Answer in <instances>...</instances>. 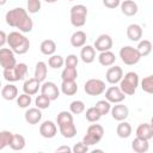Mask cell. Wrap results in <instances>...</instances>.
Here are the masks:
<instances>
[{
  "label": "cell",
  "mask_w": 153,
  "mask_h": 153,
  "mask_svg": "<svg viewBox=\"0 0 153 153\" xmlns=\"http://www.w3.org/2000/svg\"><path fill=\"white\" fill-rule=\"evenodd\" d=\"M5 20L8 26L18 29L22 33L31 32L33 29V22L29 17L27 11L23 7H14L7 11L5 14Z\"/></svg>",
  "instance_id": "cell-1"
},
{
  "label": "cell",
  "mask_w": 153,
  "mask_h": 153,
  "mask_svg": "<svg viewBox=\"0 0 153 153\" xmlns=\"http://www.w3.org/2000/svg\"><path fill=\"white\" fill-rule=\"evenodd\" d=\"M7 44L14 54L24 55L30 49V41L20 31H12L7 35Z\"/></svg>",
  "instance_id": "cell-2"
},
{
  "label": "cell",
  "mask_w": 153,
  "mask_h": 153,
  "mask_svg": "<svg viewBox=\"0 0 153 153\" xmlns=\"http://www.w3.org/2000/svg\"><path fill=\"white\" fill-rule=\"evenodd\" d=\"M118 84V87L126 96H133L139 86V75L135 72H128L122 76Z\"/></svg>",
  "instance_id": "cell-3"
},
{
  "label": "cell",
  "mask_w": 153,
  "mask_h": 153,
  "mask_svg": "<svg viewBox=\"0 0 153 153\" xmlns=\"http://www.w3.org/2000/svg\"><path fill=\"white\" fill-rule=\"evenodd\" d=\"M87 7L82 4H78L72 6L71 12H69V17H71V24L74 27H81L85 25L86 23V18H87Z\"/></svg>",
  "instance_id": "cell-4"
},
{
  "label": "cell",
  "mask_w": 153,
  "mask_h": 153,
  "mask_svg": "<svg viewBox=\"0 0 153 153\" xmlns=\"http://www.w3.org/2000/svg\"><path fill=\"white\" fill-rule=\"evenodd\" d=\"M27 74V65L24 62L17 63L12 69H4L2 75L8 82H16L23 80Z\"/></svg>",
  "instance_id": "cell-5"
},
{
  "label": "cell",
  "mask_w": 153,
  "mask_h": 153,
  "mask_svg": "<svg viewBox=\"0 0 153 153\" xmlns=\"http://www.w3.org/2000/svg\"><path fill=\"white\" fill-rule=\"evenodd\" d=\"M103 135L104 128L100 124H91L86 130V135L82 137V142L87 146H93L103 139Z\"/></svg>",
  "instance_id": "cell-6"
},
{
  "label": "cell",
  "mask_w": 153,
  "mask_h": 153,
  "mask_svg": "<svg viewBox=\"0 0 153 153\" xmlns=\"http://www.w3.org/2000/svg\"><path fill=\"white\" fill-rule=\"evenodd\" d=\"M120 57H121V61L127 66H134L141 59L137 49L130 45H124L120 49Z\"/></svg>",
  "instance_id": "cell-7"
},
{
  "label": "cell",
  "mask_w": 153,
  "mask_h": 153,
  "mask_svg": "<svg viewBox=\"0 0 153 153\" xmlns=\"http://www.w3.org/2000/svg\"><path fill=\"white\" fill-rule=\"evenodd\" d=\"M84 91L88 96H100L105 91V82L100 79H88L84 85Z\"/></svg>",
  "instance_id": "cell-8"
},
{
  "label": "cell",
  "mask_w": 153,
  "mask_h": 153,
  "mask_svg": "<svg viewBox=\"0 0 153 153\" xmlns=\"http://www.w3.org/2000/svg\"><path fill=\"white\" fill-rule=\"evenodd\" d=\"M17 65L16 55L11 48H0V66L4 69H12Z\"/></svg>",
  "instance_id": "cell-9"
},
{
  "label": "cell",
  "mask_w": 153,
  "mask_h": 153,
  "mask_svg": "<svg viewBox=\"0 0 153 153\" xmlns=\"http://www.w3.org/2000/svg\"><path fill=\"white\" fill-rule=\"evenodd\" d=\"M41 93L47 96L50 100H56L60 96V90L57 85L53 81H43L41 85Z\"/></svg>",
  "instance_id": "cell-10"
},
{
  "label": "cell",
  "mask_w": 153,
  "mask_h": 153,
  "mask_svg": "<svg viewBox=\"0 0 153 153\" xmlns=\"http://www.w3.org/2000/svg\"><path fill=\"white\" fill-rule=\"evenodd\" d=\"M104 92H105V99L110 103H114V104L122 103L126 99V94L121 91L118 86H110Z\"/></svg>",
  "instance_id": "cell-11"
},
{
  "label": "cell",
  "mask_w": 153,
  "mask_h": 153,
  "mask_svg": "<svg viewBox=\"0 0 153 153\" xmlns=\"http://www.w3.org/2000/svg\"><path fill=\"white\" fill-rule=\"evenodd\" d=\"M111 116L115 121H124L128 116H129V109L127 105L122 104V103H116L114 106H111L110 109Z\"/></svg>",
  "instance_id": "cell-12"
},
{
  "label": "cell",
  "mask_w": 153,
  "mask_h": 153,
  "mask_svg": "<svg viewBox=\"0 0 153 153\" xmlns=\"http://www.w3.org/2000/svg\"><path fill=\"white\" fill-rule=\"evenodd\" d=\"M93 48L96 50H98L99 53L105 51V50H110L112 48V38L106 33H102L96 38Z\"/></svg>",
  "instance_id": "cell-13"
},
{
  "label": "cell",
  "mask_w": 153,
  "mask_h": 153,
  "mask_svg": "<svg viewBox=\"0 0 153 153\" xmlns=\"http://www.w3.org/2000/svg\"><path fill=\"white\" fill-rule=\"evenodd\" d=\"M57 133V126L53 121H44L39 126V134L44 139H53Z\"/></svg>",
  "instance_id": "cell-14"
},
{
  "label": "cell",
  "mask_w": 153,
  "mask_h": 153,
  "mask_svg": "<svg viewBox=\"0 0 153 153\" xmlns=\"http://www.w3.org/2000/svg\"><path fill=\"white\" fill-rule=\"evenodd\" d=\"M123 76V69L120 66H111L105 74V79L109 84L111 85H116L120 82V80Z\"/></svg>",
  "instance_id": "cell-15"
},
{
  "label": "cell",
  "mask_w": 153,
  "mask_h": 153,
  "mask_svg": "<svg viewBox=\"0 0 153 153\" xmlns=\"http://www.w3.org/2000/svg\"><path fill=\"white\" fill-rule=\"evenodd\" d=\"M120 7H121V12L127 17H133L139 11V6L134 0H123V1H121Z\"/></svg>",
  "instance_id": "cell-16"
},
{
  "label": "cell",
  "mask_w": 153,
  "mask_h": 153,
  "mask_svg": "<svg viewBox=\"0 0 153 153\" xmlns=\"http://www.w3.org/2000/svg\"><path fill=\"white\" fill-rule=\"evenodd\" d=\"M42 111L38 108H29L25 114H24V118L29 124H37L41 122L42 120Z\"/></svg>",
  "instance_id": "cell-17"
},
{
  "label": "cell",
  "mask_w": 153,
  "mask_h": 153,
  "mask_svg": "<svg viewBox=\"0 0 153 153\" xmlns=\"http://www.w3.org/2000/svg\"><path fill=\"white\" fill-rule=\"evenodd\" d=\"M39 88H41V82L38 80H36L35 78L26 79L24 81V84H23V91H24V93L30 94V96L36 94Z\"/></svg>",
  "instance_id": "cell-18"
},
{
  "label": "cell",
  "mask_w": 153,
  "mask_h": 153,
  "mask_svg": "<svg viewBox=\"0 0 153 153\" xmlns=\"http://www.w3.org/2000/svg\"><path fill=\"white\" fill-rule=\"evenodd\" d=\"M136 136L145 139V140H151L153 137V127L151 123H141L136 128Z\"/></svg>",
  "instance_id": "cell-19"
},
{
  "label": "cell",
  "mask_w": 153,
  "mask_h": 153,
  "mask_svg": "<svg viewBox=\"0 0 153 153\" xmlns=\"http://www.w3.org/2000/svg\"><path fill=\"white\" fill-rule=\"evenodd\" d=\"M80 59L84 63H92L96 60V49L92 45H84L81 47Z\"/></svg>",
  "instance_id": "cell-20"
},
{
  "label": "cell",
  "mask_w": 153,
  "mask_h": 153,
  "mask_svg": "<svg viewBox=\"0 0 153 153\" xmlns=\"http://www.w3.org/2000/svg\"><path fill=\"white\" fill-rule=\"evenodd\" d=\"M127 37L131 42H139L142 38V27L139 24H130L127 27Z\"/></svg>",
  "instance_id": "cell-21"
},
{
  "label": "cell",
  "mask_w": 153,
  "mask_h": 153,
  "mask_svg": "<svg viewBox=\"0 0 153 153\" xmlns=\"http://www.w3.org/2000/svg\"><path fill=\"white\" fill-rule=\"evenodd\" d=\"M57 127H59L60 134L66 139H72L76 135V127H75L74 122H67V123L60 124Z\"/></svg>",
  "instance_id": "cell-22"
},
{
  "label": "cell",
  "mask_w": 153,
  "mask_h": 153,
  "mask_svg": "<svg viewBox=\"0 0 153 153\" xmlns=\"http://www.w3.org/2000/svg\"><path fill=\"white\" fill-rule=\"evenodd\" d=\"M1 97L5 100H14L18 97V88L13 84H7L1 88Z\"/></svg>",
  "instance_id": "cell-23"
},
{
  "label": "cell",
  "mask_w": 153,
  "mask_h": 153,
  "mask_svg": "<svg viewBox=\"0 0 153 153\" xmlns=\"http://www.w3.org/2000/svg\"><path fill=\"white\" fill-rule=\"evenodd\" d=\"M116 61V56L111 50H105V51H100L98 55V62L104 66V67H110L115 63Z\"/></svg>",
  "instance_id": "cell-24"
},
{
  "label": "cell",
  "mask_w": 153,
  "mask_h": 153,
  "mask_svg": "<svg viewBox=\"0 0 153 153\" xmlns=\"http://www.w3.org/2000/svg\"><path fill=\"white\" fill-rule=\"evenodd\" d=\"M86 43V33L82 30H76L71 36V45L74 48H81Z\"/></svg>",
  "instance_id": "cell-25"
},
{
  "label": "cell",
  "mask_w": 153,
  "mask_h": 153,
  "mask_svg": "<svg viewBox=\"0 0 153 153\" xmlns=\"http://www.w3.org/2000/svg\"><path fill=\"white\" fill-rule=\"evenodd\" d=\"M47 73H48V67L47 63L43 61H38L35 66V73H33V78L36 80H38L41 84L47 78Z\"/></svg>",
  "instance_id": "cell-26"
},
{
  "label": "cell",
  "mask_w": 153,
  "mask_h": 153,
  "mask_svg": "<svg viewBox=\"0 0 153 153\" xmlns=\"http://www.w3.org/2000/svg\"><path fill=\"white\" fill-rule=\"evenodd\" d=\"M131 131H133V128H131L130 123H128L126 121H120V123L117 124V128H116V134L118 137L127 139L131 135Z\"/></svg>",
  "instance_id": "cell-27"
},
{
  "label": "cell",
  "mask_w": 153,
  "mask_h": 153,
  "mask_svg": "<svg viewBox=\"0 0 153 153\" xmlns=\"http://www.w3.org/2000/svg\"><path fill=\"white\" fill-rule=\"evenodd\" d=\"M149 148V143H148V140H145V139H141V137H135L133 141H131V149L136 153H146Z\"/></svg>",
  "instance_id": "cell-28"
},
{
  "label": "cell",
  "mask_w": 153,
  "mask_h": 153,
  "mask_svg": "<svg viewBox=\"0 0 153 153\" xmlns=\"http://www.w3.org/2000/svg\"><path fill=\"white\" fill-rule=\"evenodd\" d=\"M61 92L66 96H74L78 92V85L75 80H62Z\"/></svg>",
  "instance_id": "cell-29"
},
{
  "label": "cell",
  "mask_w": 153,
  "mask_h": 153,
  "mask_svg": "<svg viewBox=\"0 0 153 153\" xmlns=\"http://www.w3.org/2000/svg\"><path fill=\"white\" fill-rule=\"evenodd\" d=\"M39 50L43 55L50 56V55L55 54V51H56V43L53 39H44L39 44Z\"/></svg>",
  "instance_id": "cell-30"
},
{
  "label": "cell",
  "mask_w": 153,
  "mask_h": 153,
  "mask_svg": "<svg viewBox=\"0 0 153 153\" xmlns=\"http://www.w3.org/2000/svg\"><path fill=\"white\" fill-rule=\"evenodd\" d=\"M26 145V141H25V137L20 134H13L12 135V139H11V142H10V147L11 149L13 151H22L24 149Z\"/></svg>",
  "instance_id": "cell-31"
},
{
  "label": "cell",
  "mask_w": 153,
  "mask_h": 153,
  "mask_svg": "<svg viewBox=\"0 0 153 153\" xmlns=\"http://www.w3.org/2000/svg\"><path fill=\"white\" fill-rule=\"evenodd\" d=\"M139 54L141 57H146L151 54L152 51V42L149 39H142V41H139V44L136 47Z\"/></svg>",
  "instance_id": "cell-32"
},
{
  "label": "cell",
  "mask_w": 153,
  "mask_h": 153,
  "mask_svg": "<svg viewBox=\"0 0 153 153\" xmlns=\"http://www.w3.org/2000/svg\"><path fill=\"white\" fill-rule=\"evenodd\" d=\"M48 65H49V67H51L53 69H59V68H61V67L65 65V59H63L61 55L53 54V55H50V57L48 59Z\"/></svg>",
  "instance_id": "cell-33"
},
{
  "label": "cell",
  "mask_w": 153,
  "mask_h": 153,
  "mask_svg": "<svg viewBox=\"0 0 153 153\" xmlns=\"http://www.w3.org/2000/svg\"><path fill=\"white\" fill-rule=\"evenodd\" d=\"M78 78V71L76 67H65L61 73L62 80H76Z\"/></svg>",
  "instance_id": "cell-34"
},
{
  "label": "cell",
  "mask_w": 153,
  "mask_h": 153,
  "mask_svg": "<svg viewBox=\"0 0 153 153\" xmlns=\"http://www.w3.org/2000/svg\"><path fill=\"white\" fill-rule=\"evenodd\" d=\"M85 117H86V120H87L88 122H91V123H96V122H98V121L100 120L102 115H100L99 111L96 109V106H91V108H88V109L86 110V112H85Z\"/></svg>",
  "instance_id": "cell-35"
},
{
  "label": "cell",
  "mask_w": 153,
  "mask_h": 153,
  "mask_svg": "<svg viewBox=\"0 0 153 153\" xmlns=\"http://www.w3.org/2000/svg\"><path fill=\"white\" fill-rule=\"evenodd\" d=\"M69 111L73 114V115H80L85 111V103L82 100H73L71 104H69Z\"/></svg>",
  "instance_id": "cell-36"
},
{
  "label": "cell",
  "mask_w": 153,
  "mask_h": 153,
  "mask_svg": "<svg viewBox=\"0 0 153 153\" xmlns=\"http://www.w3.org/2000/svg\"><path fill=\"white\" fill-rule=\"evenodd\" d=\"M96 109L99 111V114L102 115V116H104V115H106V114H109L110 112V109H111V103L110 102H108L106 99H102V100H98L97 103H96Z\"/></svg>",
  "instance_id": "cell-37"
},
{
  "label": "cell",
  "mask_w": 153,
  "mask_h": 153,
  "mask_svg": "<svg viewBox=\"0 0 153 153\" xmlns=\"http://www.w3.org/2000/svg\"><path fill=\"white\" fill-rule=\"evenodd\" d=\"M50 99L47 97V96H44V94H39V96H37L36 97V99H35V104H36V108H38V109H41V110H44V109H48L49 106H50Z\"/></svg>",
  "instance_id": "cell-38"
},
{
  "label": "cell",
  "mask_w": 153,
  "mask_h": 153,
  "mask_svg": "<svg viewBox=\"0 0 153 153\" xmlns=\"http://www.w3.org/2000/svg\"><path fill=\"white\" fill-rule=\"evenodd\" d=\"M141 88L146 93H153V75H147L141 80Z\"/></svg>",
  "instance_id": "cell-39"
},
{
  "label": "cell",
  "mask_w": 153,
  "mask_h": 153,
  "mask_svg": "<svg viewBox=\"0 0 153 153\" xmlns=\"http://www.w3.org/2000/svg\"><path fill=\"white\" fill-rule=\"evenodd\" d=\"M32 102V98L30 94H26V93H22L17 97V105L22 109H26L29 108V105L31 104Z\"/></svg>",
  "instance_id": "cell-40"
},
{
  "label": "cell",
  "mask_w": 153,
  "mask_h": 153,
  "mask_svg": "<svg viewBox=\"0 0 153 153\" xmlns=\"http://www.w3.org/2000/svg\"><path fill=\"white\" fill-rule=\"evenodd\" d=\"M67 122H73V114L71 111H60L57 114V117H56L57 126L67 123Z\"/></svg>",
  "instance_id": "cell-41"
},
{
  "label": "cell",
  "mask_w": 153,
  "mask_h": 153,
  "mask_svg": "<svg viewBox=\"0 0 153 153\" xmlns=\"http://www.w3.org/2000/svg\"><path fill=\"white\" fill-rule=\"evenodd\" d=\"M13 133L8 131V130H2L0 131V151H2L5 147H7L11 142Z\"/></svg>",
  "instance_id": "cell-42"
},
{
  "label": "cell",
  "mask_w": 153,
  "mask_h": 153,
  "mask_svg": "<svg viewBox=\"0 0 153 153\" xmlns=\"http://www.w3.org/2000/svg\"><path fill=\"white\" fill-rule=\"evenodd\" d=\"M41 7H42V4H41V0H27L26 2V11L29 13H38L41 11Z\"/></svg>",
  "instance_id": "cell-43"
},
{
  "label": "cell",
  "mask_w": 153,
  "mask_h": 153,
  "mask_svg": "<svg viewBox=\"0 0 153 153\" xmlns=\"http://www.w3.org/2000/svg\"><path fill=\"white\" fill-rule=\"evenodd\" d=\"M78 62H79V59L74 54H69L65 59V66L66 67H76L78 66Z\"/></svg>",
  "instance_id": "cell-44"
},
{
  "label": "cell",
  "mask_w": 153,
  "mask_h": 153,
  "mask_svg": "<svg viewBox=\"0 0 153 153\" xmlns=\"http://www.w3.org/2000/svg\"><path fill=\"white\" fill-rule=\"evenodd\" d=\"M87 151H88V146L85 145L82 141L76 142L72 148V152H74V153H86Z\"/></svg>",
  "instance_id": "cell-45"
},
{
  "label": "cell",
  "mask_w": 153,
  "mask_h": 153,
  "mask_svg": "<svg viewBox=\"0 0 153 153\" xmlns=\"http://www.w3.org/2000/svg\"><path fill=\"white\" fill-rule=\"evenodd\" d=\"M120 4H121V0H103V5L106 8H110V10H114V8L118 7Z\"/></svg>",
  "instance_id": "cell-46"
},
{
  "label": "cell",
  "mask_w": 153,
  "mask_h": 153,
  "mask_svg": "<svg viewBox=\"0 0 153 153\" xmlns=\"http://www.w3.org/2000/svg\"><path fill=\"white\" fill-rule=\"evenodd\" d=\"M7 43V35L5 31L0 30V48H2Z\"/></svg>",
  "instance_id": "cell-47"
},
{
  "label": "cell",
  "mask_w": 153,
  "mask_h": 153,
  "mask_svg": "<svg viewBox=\"0 0 153 153\" xmlns=\"http://www.w3.org/2000/svg\"><path fill=\"white\" fill-rule=\"evenodd\" d=\"M62 152L71 153V152H72V148H71V147H68V146H61V147L56 148V153H62Z\"/></svg>",
  "instance_id": "cell-48"
},
{
  "label": "cell",
  "mask_w": 153,
  "mask_h": 153,
  "mask_svg": "<svg viewBox=\"0 0 153 153\" xmlns=\"http://www.w3.org/2000/svg\"><path fill=\"white\" fill-rule=\"evenodd\" d=\"M7 4V0H0V6H4Z\"/></svg>",
  "instance_id": "cell-49"
},
{
  "label": "cell",
  "mask_w": 153,
  "mask_h": 153,
  "mask_svg": "<svg viewBox=\"0 0 153 153\" xmlns=\"http://www.w3.org/2000/svg\"><path fill=\"white\" fill-rule=\"evenodd\" d=\"M45 2H48V4H54V2H56V1H59V0H44Z\"/></svg>",
  "instance_id": "cell-50"
},
{
  "label": "cell",
  "mask_w": 153,
  "mask_h": 153,
  "mask_svg": "<svg viewBox=\"0 0 153 153\" xmlns=\"http://www.w3.org/2000/svg\"><path fill=\"white\" fill-rule=\"evenodd\" d=\"M0 87H1V80H0Z\"/></svg>",
  "instance_id": "cell-51"
},
{
  "label": "cell",
  "mask_w": 153,
  "mask_h": 153,
  "mask_svg": "<svg viewBox=\"0 0 153 153\" xmlns=\"http://www.w3.org/2000/svg\"><path fill=\"white\" fill-rule=\"evenodd\" d=\"M68 1H74V0H68Z\"/></svg>",
  "instance_id": "cell-52"
}]
</instances>
